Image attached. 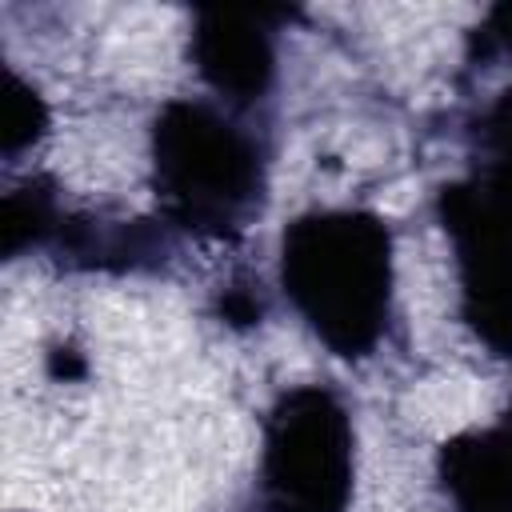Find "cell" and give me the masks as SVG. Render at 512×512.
<instances>
[{
  "label": "cell",
  "instance_id": "obj_1",
  "mask_svg": "<svg viewBox=\"0 0 512 512\" xmlns=\"http://www.w3.org/2000/svg\"><path fill=\"white\" fill-rule=\"evenodd\" d=\"M280 284L300 320L336 356H368L392 316L388 224L360 208L296 216L280 240Z\"/></svg>",
  "mask_w": 512,
  "mask_h": 512
},
{
  "label": "cell",
  "instance_id": "obj_2",
  "mask_svg": "<svg viewBox=\"0 0 512 512\" xmlns=\"http://www.w3.org/2000/svg\"><path fill=\"white\" fill-rule=\"evenodd\" d=\"M156 196L172 224L240 232L264 196V144L204 100H168L152 128Z\"/></svg>",
  "mask_w": 512,
  "mask_h": 512
},
{
  "label": "cell",
  "instance_id": "obj_3",
  "mask_svg": "<svg viewBox=\"0 0 512 512\" xmlns=\"http://www.w3.org/2000/svg\"><path fill=\"white\" fill-rule=\"evenodd\" d=\"M480 148V168L440 192V220L456 248L464 320L496 356H512V88L480 116Z\"/></svg>",
  "mask_w": 512,
  "mask_h": 512
},
{
  "label": "cell",
  "instance_id": "obj_4",
  "mask_svg": "<svg viewBox=\"0 0 512 512\" xmlns=\"http://www.w3.org/2000/svg\"><path fill=\"white\" fill-rule=\"evenodd\" d=\"M352 496V416L332 388L300 384L264 420V512H344Z\"/></svg>",
  "mask_w": 512,
  "mask_h": 512
},
{
  "label": "cell",
  "instance_id": "obj_5",
  "mask_svg": "<svg viewBox=\"0 0 512 512\" xmlns=\"http://www.w3.org/2000/svg\"><path fill=\"white\" fill-rule=\"evenodd\" d=\"M276 12L204 8L192 32V60L200 76L232 104H256L276 76L272 20Z\"/></svg>",
  "mask_w": 512,
  "mask_h": 512
},
{
  "label": "cell",
  "instance_id": "obj_6",
  "mask_svg": "<svg viewBox=\"0 0 512 512\" xmlns=\"http://www.w3.org/2000/svg\"><path fill=\"white\" fill-rule=\"evenodd\" d=\"M440 484L456 512H512V404L496 428L440 448Z\"/></svg>",
  "mask_w": 512,
  "mask_h": 512
},
{
  "label": "cell",
  "instance_id": "obj_7",
  "mask_svg": "<svg viewBox=\"0 0 512 512\" xmlns=\"http://www.w3.org/2000/svg\"><path fill=\"white\" fill-rule=\"evenodd\" d=\"M44 100L16 76L8 72V88H4V152L16 156L24 144H32L44 132Z\"/></svg>",
  "mask_w": 512,
  "mask_h": 512
},
{
  "label": "cell",
  "instance_id": "obj_8",
  "mask_svg": "<svg viewBox=\"0 0 512 512\" xmlns=\"http://www.w3.org/2000/svg\"><path fill=\"white\" fill-rule=\"evenodd\" d=\"M264 316V300L256 296V292H248V288H228L224 292V320H232V324H252V320H260Z\"/></svg>",
  "mask_w": 512,
  "mask_h": 512
},
{
  "label": "cell",
  "instance_id": "obj_9",
  "mask_svg": "<svg viewBox=\"0 0 512 512\" xmlns=\"http://www.w3.org/2000/svg\"><path fill=\"white\" fill-rule=\"evenodd\" d=\"M488 36H492L500 48H508V52H512V4L492 8V16H488Z\"/></svg>",
  "mask_w": 512,
  "mask_h": 512
}]
</instances>
